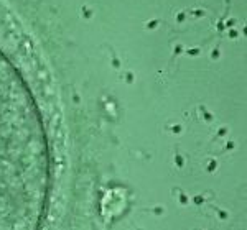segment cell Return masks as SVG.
I'll list each match as a JSON object with an SVG mask.
<instances>
[{
    "instance_id": "obj_1",
    "label": "cell",
    "mask_w": 247,
    "mask_h": 230,
    "mask_svg": "<svg viewBox=\"0 0 247 230\" xmlns=\"http://www.w3.org/2000/svg\"><path fill=\"white\" fill-rule=\"evenodd\" d=\"M53 163L41 112L0 51V230H43Z\"/></svg>"
}]
</instances>
